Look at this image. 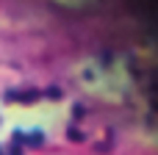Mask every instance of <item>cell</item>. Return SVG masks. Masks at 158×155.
Here are the masks:
<instances>
[]
</instances>
